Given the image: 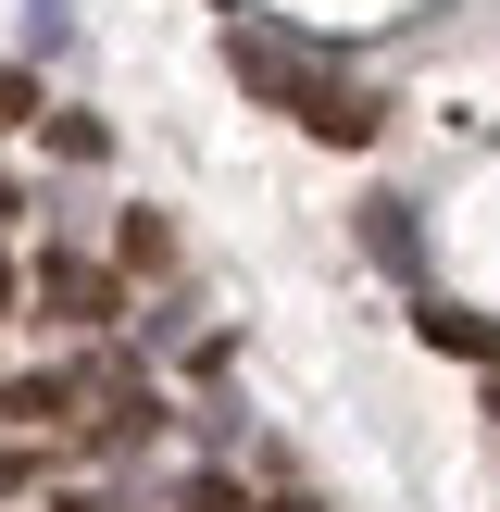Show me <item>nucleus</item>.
I'll return each instance as SVG.
<instances>
[{"label": "nucleus", "mask_w": 500, "mask_h": 512, "mask_svg": "<svg viewBox=\"0 0 500 512\" xmlns=\"http://www.w3.org/2000/svg\"><path fill=\"white\" fill-rule=\"evenodd\" d=\"M225 63H238V88H263L275 113H300L325 150H363V138H375V100L350 88V75H325L300 38H275V25H250V13H238V25H225Z\"/></svg>", "instance_id": "1"}, {"label": "nucleus", "mask_w": 500, "mask_h": 512, "mask_svg": "<svg viewBox=\"0 0 500 512\" xmlns=\"http://www.w3.org/2000/svg\"><path fill=\"white\" fill-rule=\"evenodd\" d=\"M38 313L75 325V338H88V325H125V275H113V263H75V250H50V263H38Z\"/></svg>", "instance_id": "2"}, {"label": "nucleus", "mask_w": 500, "mask_h": 512, "mask_svg": "<svg viewBox=\"0 0 500 512\" xmlns=\"http://www.w3.org/2000/svg\"><path fill=\"white\" fill-rule=\"evenodd\" d=\"M75 413H88V375H13V388H0V425H13V438H63Z\"/></svg>", "instance_id": "3"}, {"label": "nucleus", "mask_w": 500, "mask_h": 512, "mask_svg": "<svg viewBox=\"0 0 500 512\" xmlns=\"http://www.w3.org/2000/svg\"><path fill=\"white\" fill-rule=\"evenodd\" d=\"M413 338H425V350H463V363H488V375H500V313H450V300H425Z\"/></svg>", "instance_id": "4"}, {"label": "nucleus", "mask_w": 500, "mask_h": 512, "mask_svg": "<svg viewBox=\"0 0 500 512\" xmlns=\"http://www.w3.org/2000/svg\"><path fill=\"white\" fill-rule=\"evenodd\" d=\"M363 238H375L388 275H413V200H363Z\"/></svg>", "instance_id": "5"}, {"label": "nucleus", "mask_w": 500, "mask_h": 512, "mask_svg": "<svg viewBox=\"0 0 500 512\" xmlns=\"http://www.w3.org/2000/svg\"><path fill=\"white\" fill-rule=\"evenodd\" d=\"M25 488H38V450H25V438H0V500H25Z\"/></svg>", "instance_id": "6"}, {"label": "nucleus", "mask_w": 500, "mask_h": 512, "mask_svg": "<svg viewBox=\"0 0 500 512\" xmlns=\"http://www.w3.org/2000/svg\"><path fill=\"white\" fill-rule=\"evenodd\" d=\"M25 113H38V75H25V63H0V125H25Z\"/></svg>", "instance_id": "7"}, {"label": "nucleus", "mask_w": 500, "mask_h": 512, "mask_svg": "<svg viewBox=\"0 0 500 512\" xmlns=\"http://www.w3.org/2000/svg\"><path fill=\"white\" fill-rule=\"evenodd\" d=\"M188 512H250V500L225 488V475H200V488H188Z\"/></svg>", "instance_id": "8"}, {"label": "nucleus", "mask_w": 500, "mask_h": 512, "mask_svg": "<svg viewBox=\"0 0 500 512\" xmlns=\"http://www.w3.org/2000/svg\"><path fill=\"white\" fill-rule=\"evenodd\" d=\"M0 325H13V263H0Z\"/></svg>", "instance_id": "9"}, {"label": "nucleus", "mask_w": 500, "mask_h": 512, "mask_svg": "<svg viewBox=\"0 0 500 512\" xmlns=\"http://www.w3.org/2000/svg\"><path fill=\"white\" fill-rule=\"evenodd\" d=\"M263 512H325V500H263Z\"/></svg>", "instance_id": "10"}, {"label": "nucleus", "mask_w": 500, "mask_h": 512, "mask_svg": "<svg viewBox=\"0 0 500 512\" xmlns=\"http://www.w3.org/2000/svg\"><path fill=\"white\" fill-rule=\"evenodd\" d=\"M13 213H25V200H13V188H0V225H13Z\"/></svg>", "instance_id": "11"}, {"label": "nucleus", "mask_w": 500, "mask_h": 512, "mask_svg": "<svg viewBox=\"0 0 500 512\" xmlns=\"http://www.w3.org/2000/svg\"><path fill=\"white\" fill-rule=\"evenodd\" d=\"M488 425H500V388H488Z\"/></svg>", "instance_id": "12"}, {"label": "nucleus", "mask_w": 500, "mask_h": 512, "mask_svg": "<svg viewBox=\"0 0 500 512\" xmlns=\"http://www.w3.org/2000/svg\"><path fill=\"white\" fill-rule=\"evenodd\" d=\"M225 13H238V0H225Z\"/></svg>", "instance_id": "13"}]
</instances>
